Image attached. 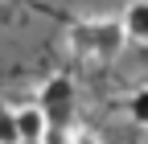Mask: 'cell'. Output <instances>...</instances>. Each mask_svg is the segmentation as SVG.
I'll list each match as a JSON object with an SVG mask.
<instances>
[{
  "label": "cell",
  "mask_w": 148,
  "mask_h": 144,
  "mask_svg": "<svg viewBox=\"0 0 148 144\" xmlns=\"http://www.w3.org/2000/svg\"><path fill=\"white\" fill-rule=\"evenodd\" d=\"M33 103L45 111L49 123L70 128V115H74V78L70 74H49L41 86H37V99Z\"/></svg>",
  "instance_id": "cell-1"
},
{
  "label": "cell",
  "mask_w": 148,
  "mask_h": 144,
  "mask_svg": "<svg viewBox=\"0 0 148 144\" xmlns=\"http://www.w3.org/2000/svg\"><path fill=\"white\" fill-rule=\"evenodd\" d=\"M90 45H95V62H115L127 45L119 16H90Z\"/></svg>",
  "instance_id": "cell-2"
},
{
  "label": "cell",
  "mask_w": 148,
  "mask_h": 144,
  "mask_svg": "<svg viewBox=\"0 0 148 144\" xmlns=\"http://www.w3.org/2000/svg\"><path fill=\"white\" fill-rule=\"evenodd\" d=\"M12 119H16V132H21V144H37V140H41V132L49 128V119H45V111H41L37 103L12 107Z\"/></svg>",
  "instance_id": "cell-3"
},
{
  "label": "cell",
  "mask_w": 148,
  "mask_h": 144,
  "mask_svg": "<svg viewBox=\"0 0 148 144\" xmlns=\"http://www.w3.org/2000/svg\"><path fill=\"white\" fill-rule=\"evenodd\" d=\"M119 25L127 33V41L148 45V0H132V4L123 8V16H119Z\"/></svg>",
  "instance_id": "cell-4"
},
{
  "label": "cell",
  "mask_w": 148,
  "mask_h": 144,
  "mask_svg": "<svg viewBox=\"0 0 148 144\" xmlns=\"http://www.w3.org/2000/svg\"><path fill=\"white\" fill-rule=\"evenodd\" d=\"M66 45L78 62H95V45H90V21H74L66 29Z\"/></svg>",
  "instance_id": "cell-5"
},
{
  "label": "cell",
  "mask_w": 148,
  "mask_h": 144,
  "mask_svg": "<svg viewBox=\"0 0 148 144\" xmlns=\"http://www.w3.org/2000/svg\"><path fill=\"white\" fill-rule=\"evenodd\" d=\"M127 115H132L140 128H148V86H140V91L127 99Z\"/></svg>",
  "instance_id": "cell-6"
},
{
  "label": "cell",
  "mask_w": 148,
  "mask_h": 144,
  "mask_svg": "<svg viewBox=\"0 0 148 144\" xmlns=\"http://www.w3.org/2000/svg\"><path fill=\"white\" fill-rule=\"evenodd\" d=\"M0 144H21V132H16L12 107H0Z\"/></svg>",
  "instance_id": "cell-7"
},
{
  "label": "cell",
  "mask_w": 148,
  "mask_h": 144,
  "mask_svg": "<svg viewBox=\"0 0 148 144\" xmlns=\"http://www.w3.org/2000/svg\"><path fill=\"white\" fill-rule=\"evenodd\" d=\"M37 144H70V128H58V123H49V128L41 132V140Z\"/></svg>",
  "instance_id": "cell-8"
},
{
  "label": "cell",
  "mask_w": 148,
  "mask_h": 144,
  "mask_svg": "<svg viewBox=\"0 0 148 144\" xmlns=\"http://www.w3.org/2000/svg\"><path fill=\"white\" fill-rule=\"evenodd\" d=\"M70 144H103L99 132H90V128H70Z\"/></svg>",
  "instance_id": "cell-9"
}]
</instances>
